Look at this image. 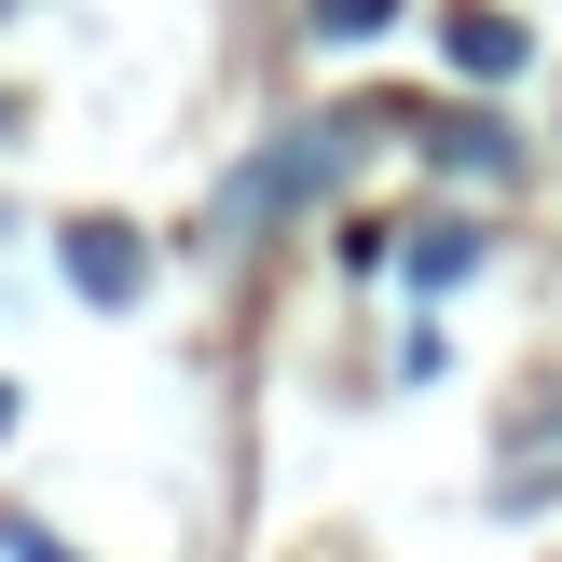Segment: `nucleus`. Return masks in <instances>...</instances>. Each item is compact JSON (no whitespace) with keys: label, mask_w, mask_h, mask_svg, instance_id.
Instances as JSON below:
<instances>
[{"label":"nucleus","mask_w":562,"mask_h":562,"mask_svg":"<svg viewBox=\"0 0 562 562\" xmlns=\"http://www.w3.org/2000/svg\"><path fill=\"white\" fill-rule=\"evenodd\" d=\"M357 151H371V124H357V110H316L302 137H274V151H247V165H234V192H220V247H247V234H274L289 206H316V192H344V179H357Z\"/></svg>","instance_id":"obj_1"},{"label":"nucleus","mask_w":562,"mask_h":562,"mask_svg":"<svg viewBox=\"0 0 562 562\" xmlns=\"http://www.w3.org/2000/svg\"><path fill=\"white\" fill-rule=\"evenodd\" d=\"M412 151L453 165V179H521V137L494 124V110H426V124H412Z\"/></svg>","instance_id":"obj_2"},{"label":"nucleus","mask_w":562,"mask_h":562,"mask_svg":"<svg viewBox=\"0 0 562 562\" xmlns=\"http://www.w3.org/2000/svg\"><path fill=\"white\" fill-rule=\"evenodd\" d=\"M69 274L110 302V316H124V302L151 289V247H137V234H110V220H69Z\"/></svg>","instance_id":"obj_3"},{"label":"nucleus","mask_w":562,"mask_h":562,"mask_svg":"<svg viewBox=\"0 0 562 562\" xmlns=\"http://www.w3.org/2000/svg\"><path fill=\"white\" fill-rule=\"evenodd\" d=\"M453 69L467 82H508L521 69V14H453Z\"/></svg>","instance_id":"obj_4"},{"label":"nucleus","mask_w":562,"mask_h":562,"mask_svg":"<svg viewBox=\"0 0 562 562\" xmlns=\"http://www.w3.org/2000/svg\"><path fill=\"white\" fill-rule=\"evenodd\" d=\"M384 14H398V0H302V27H316V42H371Z\"/></svg>","instance_id":"obj_5"},{"label":"nucleus","mask_w":562,"mask_h":562,"mask_svg":"<svg viewBox=\"0 0 562 562\" xmlns=\"http://www.w3.org/2000/svg\"><path fill=\"white\" fill-rule=\"evenodd\" d=\"M467 261H481V234H453V220H439V234H412V274H426V289H439V274H467Z\"/></svg>","instance_id":"obj_6"},{"label":"nucleus","mask_w":562,"mask_h":562,"mask_svg":"<svg viewBox=\"0 0 562 562\" xmlns=\"http://www.w3.org/2000/svg\"><path fill=\"white\" fill-rule=\"evenodd\" d=\"M0 412H14V384H0Z\"/></svg>","instance_id":"obj_7"},{"label":"nucleus","mask_w":562,"mask_h":562,"mask_svg":"<svg viewBox=\"0 0 562 562\" xmlns=\"http://www.w3.org/2000/svg\"><path fill=\"white\" fill-rule=\"evenodd\" d=\"M0 14H14V0H0Z\"/></svg>","instance_id":"obj_8"}]
</instances>
